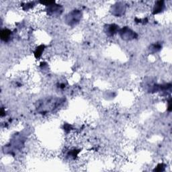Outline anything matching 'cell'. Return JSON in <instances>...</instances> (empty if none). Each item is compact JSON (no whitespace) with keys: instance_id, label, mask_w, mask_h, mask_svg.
<instances>
[{"instance_id":"8","label":"cell","mask_w":172,"mask_h":172,"mask_svg":"<svg viewBox=\"0 0 172 172\" xmlns=\"http://www.w3.org/2000/svg\"><path fill=\"white\" fill-rule=\"evenodd\" d=\"M160 49H161V46H160L159 45H153L151 46L150 50H151V51H152V50H154L153 53H155V52L158 51Z\"/></svg>"},{"instance_id":"6","label":"cell","mask_w":172,"mask_h":172,"mask_svg":"<svg viewBox=\"0 0 172 172\" xmlns=\"http://www.w3.org/2000/svg\"><path fill=\"white\" fill-rule=\"evenodd\" d=\"M164 7V3L163 2H157L156 3V4L154 7V9H153V14H157L159 12H161V11L163 10Z\"/></svg>"},{"instance_id":"4","label":"cell","mask_w":172,"mask_h":172,"mask_svg":"<svg viewBox=\"0 0 172 172\" xmlns=\"http://www.w3.org/2000/svg\"><path fill=\"white\" fill-rule=\"evenodd\" d=\"M11 35H12L11 31L7 29H4L2 30L1 33H0L1 39L4 42H8L11 38Z\"/></svg>"},{"instance_id":"2","label":"cell","mask_w":172,"mask_h":172,"mask_svg":"<svg viewBox=\"0 0 172 172\" xmlns=\"http://www.w3.org/2000/svg\"><path fill=\"white\" fill-rule=\"evenodd\" d=\"M120 35L121 38L125 41H130V40L135 39L137 37V34L135 33V32L133 31L129 28L126 26L124 27L120 31Z\"/></svg>"},{"instance_id":"7","label":"cell","mask_w":172,"mask_h":172,"mask_svg":"<svg viewBox=\"0 0 172 172\" xmlns=\"http://www.w3.org/2000/svg\"><path fill=\"white\" fill-rule=\"evenodd\" d=\"M44 48H45V46L44 45H41L39 46L37 49H36L35 52H34V55L35 57L37 58H39L42 55V52L44 51Z\"/></svg>"},{"instance_id":"1","label":"cell","mask_w":172,"mask_h":172,"mask_svg":"<svg viewBox=\"0 0 172 172\" xmlns=\"http://www.w3.org/2000/svg\"><path fill=\"white\" fill-rule=\"evenodd\" d=\"M82 17V14L78 10H73L67 15L66 22L69 25L73 26L77 24Z\"/></svg>"},{"instance_id":"3","label":"cell","mask_w":172,"mask_h":172,"mask_svg":"<svg viewBox=\"0 0 172 172\" xmlns=\"http://www.w3.org/2000/svg\"><path fill=\"white\" fill-rule=\"evenodd\" d=\"M119 30V26L114 24H108L106 25L104 27V31L105 33L110 37H112L115 34L118 33Z\"/></svg>"},{"instance_id":"5","label":"cell","mask_w":172,"mask_h":172,"mask_svg":"<svg viewBox=\"0 0 172 172\" xmlns=\"http://www.w3.org/2000/svg\"><path fill=\"white\" fill-rule=\"evenodd\" d=\"M48 11H49L50 14L55 15L56 14H60V12H61V7L58 5H50L49 6Z\"/></svg>"}]
</instances>
